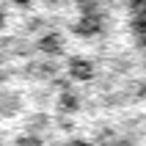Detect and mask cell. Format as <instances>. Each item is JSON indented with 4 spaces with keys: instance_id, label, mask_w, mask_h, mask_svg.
<instances>
[{
    "instance_id": "6da1fadb",
    "label": "cell",
    "mask_w": 146,
    "mask_h": 146,
    "mask_svg": "<svg viewBox=\"0 0 146 146\" xmlns=\"http://www.w3.org/2000/svg\"><path fill=\"white\" fill-rule=\"evenodd\" d=\"M124 6H127V11H130L138 33L146 39V0H124Z\"/></svg>"
}]
</instances>
